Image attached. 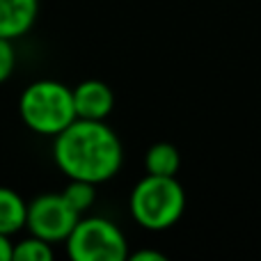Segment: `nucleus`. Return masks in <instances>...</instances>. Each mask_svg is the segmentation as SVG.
I'll return each mask as SVG.
<instances>
[{"label":"nucleus","mask_w":261,"mask_h":261,"mask_svg":"<svg viewBox=\"0 0 261 261\" xmlns=\"http://www.w3.org/2000/svg\"><path fill=\"white\" fill-rule=\"evenodd\" d=\"M53 161L67 179L99 186L122 170L124 147L106 119L78 117L53 138Z\"/></svg>","instance_id":"nucleus-1"},{"label":"nucleus","mask_w":261,"mask_h":261,"mask_svg":"<svg viewBox=\"0 0 261 261\" xmlns=\"http://www.w3.org/2000/svg\"><path fill=\"white\" fill-rule=\"evenodd\" d=\"M18 115L32 133L55 138L73 119H78L73 106V90L53 78L30 83L21 92Z\"/></svg>","instance_id":"nucleus-2"},{"label":"nucleus","mask_w":261,"mask_h":261,"mask_svg":"<svg viewBox=\"0 0 261 261\" xmlns=\"http://www.w3.org/2000/svg\"><path fill=\"white\" fill-rule=\"evenodd\" d=\"M130 216L149 231H165L181 220L186 211V190L176 176L147 174L135 184L128 199Z\"/></svg>","instance_id":"nucleus-3"},{"label":"nucleus","mask_w":261,"mask_h":261,"mask_svg":"<svg viewBox=\"0 0 261 261\" xmlns=\"http://www.w3.org/2000/svg\"><path fill=\"white\" fill-rule=\"evenodd\" d=\"M64 245L73 261H124L128 257L124 231L99 216H81Z\"/></svg>","instance_id":"nucleus-4"},{"label":"nucleus","mask_w":261,"mask_h":261,"mask_svg":"<svg viewBox=\"0 0 261 261\" xmlns=\"http://www.w3.org/2000/svg\"><path fill=\"white\" fill-rule=\"evenodd\" d=\"M78 220H81V213L73 211V206L64 199L62 193H46L28 204L25 229L32 236H39L55 245L69 239Z\"/></svg>","instance_id":"nucleus-5"},{"label":"nucleus","mask_w":261,"mask_h":261,"mask_svg":"<svg viewBox=\"0 0 261 261\" xmlns=\"http://www.w3.org/2000/svg\"><path fill=\"white\" fill-rule=\"evenodd\" d=\"M73 106L81 119H108L115 108V94L108 83L87 78L73 87Z\"/></svg>","instance_id":"nucleus-6"},{"label":"nucleus","mask_w":261,"mask_h":261,"mask_svg":"<svg viewBox=\"0 0 261 261\" xmlns=\"http://www.w3.org/2000/svg\"><path fill=\"white\" fill-rule=\"evenodd\" d=\"M39 0H0V37L16 41L35 28Z\"/></svg>","instance_id":"nucleus-7"},{"label":"nucleus","mask_w":261,"mask_h":261,"mask_svg":"<svg viewBox=\"0 0 261 261\" xmlns=\"http://www.w3.org/2000/svg\"><path fill=\"white\" fill-rule=\"evenodd\" d=\"M25 218H28V204L23 197L12 188L0 186V234H16V231L25 229Z\"/></svg>","instance_id":"nucleus-8"},{"label":"nucleus","mask_w":261,"mask_h":261,"mask_svg":"<svg viewBox=\"0 0 261 261\" xmlns=\"http://www.w3.org/2000/svg\"><path fill=\"white\" fill-rule=\"evenodd\" d=\"M179 167H181L179 149L170 142H156L144 153V170H147V174L176 176Z\"/></svg>","instance_id":"nucleus-9"},{"label":"nucleus","mask_w":261,"mask_h":261,"mask_svg":"<svg viewBox=\"0 0 261 261\" xmlns=\"http://www.w3.org/2000/svg\"><path fill=\"white\" fill-rule=\"evenodd\" d=\"M62 195L73 206V211L85 216L96 202V184H90V181H83V179H69Z\"/></svg>","instance_id":"nucleus-10"},{"label":"nucleus","mask_w":261,"mask_h":261,"mask_svg":"<svg viewBox=\"0 0 261 261\" xmlns=\"http://www.w3.org/2000/svg\"><path fill=\"white\" fill-rule=\"evenodd\" d=\"M55 257L53 243L39 239V236H28L14 243V254L12 261H50Z\"/></svg>","instance_id":"nucleus-11"},{"label":"nucleus","mask_w":261,"mask_h":261,"mask_svg":"<svg viewBox=\"0 0 261 261\" xmlns=\"http://www.w3.org/2000/svg\"><path fill=\"white\" fill-rule=\"evenodd\" d=\"M14 69H16V48H14V39L0 37V85L12 78Z\"/></svg>","instance_id":"nucleus-12"},{"label":"nucleus","mask_w":261,"mask_h":261,"mask_svg":"<svg viewBox=\"0 0 261 261\" xmlns=\"http://www.w3.org/2000/svg\"><path fill=\"white\" fill-rule=\"evenodd\" d=\"M14 243L7 234H0V261H12Z\"/></svg>","instance_id":"nucleus-13"},{"label":"nucleus","mask_w":261,"mask_h":261,"mask_svg":"<svg viewBox=\"0 0 261 261\" xmlns=\"http://www.w3.org/2000/svg\"><path fill=\"white\" fill-rule=\"evenodd\" d=\"M133 261H165V254L153 252V250H140V252L130 254Z\"/></svg>","instance_id":"nucleus-14"}]
</instances>
